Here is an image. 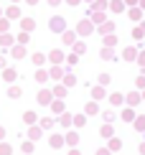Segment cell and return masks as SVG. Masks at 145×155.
<instances>
[{
	"label": "cell",
	"instance_id": "7402d4cb",
	"mask_svg": "<svg viewBox=\"0 0 145 155\" xmlns=\"http://www.w3.org/2000/svg\"><path fill=\"white\" fill-rule=\"evenodd\" d=\"M8 28H10V18H0V33H5Z\"/></svg>",
	"mask_w": 145,
	"mask_h": 155
},
{
	"label": "cell",
	"instance_id": "d6986e66",
	"mask_svg": "<svg viewBox=\"0 0 145 155\" xmlns=\"http://www.w3.org/2000/svg\"><path fill=\"white\" fill-rule=\"evenodd\" d=\"M3 79H5V81H13V79H15V69H5V71H3Z\"/></svg>",
	"mask_w": 145,
	"mask_h": 155
},
{
	"label": "cell",
	"instance_id": "c3c4849f",
	"mask_svg": "<svg viewBox=\"0 0 145 155\" xmlns=\"http://www.w3.org/2000/svg\"><path fill=\"white\" fill-rule=\"evenodd\" d=\"M66 3H69V5H79V0H66Z\"/></svg>",
	"mask_w": 145,
	"mask_h": 155
},
{
	"label": "cell",
	"instance_id": "7c38bea8",
	"mask_svg": "<svg viewBox=\"0 0 145 155\" xmlns=\"http://www.w3.org/2000/svg\"><path fill=\"white\" fill-rule=\"evenodd\" d=\"M64 143H66V137H61V135H54L51 137V147H61Z\"/></svg>",
	"mask_w": 145,
	"mask_h": 155
},
{
	"label": "cell",
	"instance_id": "d590c367",
	"mask_svg": "<svg viewBox=\"0 0 145 155\" xmlns=\"http://www.w3.org/2000/svg\"><path fill=\"white\" fill-rule=\"evenodd\" d=\"M43 61H46V59H43V54H36V56H33V64H36V66H41Z\"/></svg>",
	"mask_w": 145,
	"mask_h": 155
},
{
	"label": "cell",
	"instance_id": "11a10c76",
	"mask_svg": "<svg viewBox=\"0 0 145 155\" xmlns=\"http://www.w3.org/2000/svg\"><path fill=\"white\" fill-rule=\"evenodd\" d=\"M10 3H18V0H10Z\"/></svg>",
	"mask_w": 145,
	"mask_h": 155
},
{
	"label": "cell",
	"instance_id": "681fc988",
	"mask_svg": "<svg viewBox=\"0 0 145 155\" xmlns=\"http://www.w3.org/2000/svg\"><path fill=\"white\" fill-rule=\"evenodd\" d=\"M49 3H51V5H59V3H61V0H49Z\"/></svg>",
	"mask_w": 145,
	"mask_h": 155
},
{
	"label": "cell",
	"instance_id": "30bf717a",
	"mask_svg": "<svg viewBox=\"0 0 145 155\" xmlns=\"http://www.w3.org/2000/svg\"><path fill=\"white\" fill-rule=\"evenodd\" d=\"M122 8H125V0H112V3H110V10L112 13H122Z\"/></svg>",
	"mask_w": 145,
	"mask_h": 155
},
{
	"label": "cell",
	"instance_id": "816d5d0a",
	"mask_svg": "<svg viewBox=\"0 0 145 155\" xmlns=\"http://www.w3.org/2000/svg\"><path fill=\"white\" fill-rule=\"evenodd\" d=\"M69 155H79V150H71V153H69Z\"/></svg>",
	"mask_w": 145,
	"mask_h": 155
},
{
	"label": "cell",
	"instance_id": "e575fe53",
	"mask_svg": "<svg viewBox=\"0 0 145 155\" xmlns=\"http://www.w3.org/2000/svg\"><path fill=\"white\" fill-rule=\"evenodd\" d=\"M102 137H112V127H110V125L102 127Z\"/></svg>",
	"mask_w": 145,
	"mask_h": 155
},
{
	"label": "cell",
	"instance_id": "f5cc1de1",
	"mask_svg": "<svg viewBox=\"0 0 145 155\" xmlns=\"http://www.w3.org/2000/svg\"><path fill=\"white\" fill-rule=\"evenodd\" d=\"M140 153H143V155H145V145H140Z\"/></svg>",
	"mask_w": 145,
	"mask_h": 155
},
{
	"label": "cell",
	"instance_id": "d4e9b609",
	"mask_svg": "<svg viewBox=\"0 0 145 155\" xmlns=\"http://www.w3.org/2000/svg\"><path fill=\"white\" fill-rule=\"evenodd\" d=\"M140 15H143L140 8H133V10H130V18H133V21H140Z\"/></svg>",
	"mask_w": 145,
	"mask_h": 155
},
{
	"label": "cell",
	"instance_id": "ffe728a7",
	"mask_svg": "<svg viewBox=\"0 0 145 155\" xmlns=\"http://www.w3.org/2000/svg\"><path fill=\"white\" fill-rule=\"evenodd\" d=\"M92 21H94V23H104V10H94Z\"/></svg>",
	"mask_w": 145,
	"mask_h": 155
},
{
	"label": "cell",
	"instance_id": "d6a6232c",
	"mask_svg": "<svg viewBox=\"0 0 145 155\" xmlns=\"http://www.w3.org/2000/svg\"><path fill=\"white\" fill-rule=\"evenodd\" d=\"M61 81H64V87H71V84H74V76H71V74H66Z\"/></svg>",
	"mask_w": 145,
	"mask_h": 155
},
{
	"label": "cell",
	"instance_id": "ee69618b",
	"mask_svg": "<svg viewBox=\"0 0 145 155\" xmlns=\"http://www.w3.org/2000/svg\"><path fill=\"white\" fill-rule=\"evenodd\" d=\"M137 89H145V76H137Z\"/></svg>",
	"mask_w": 145,
	"mask_h": 155
},
{
	"label": "cell",
	"instance_id": "9a60e30c",
	"mask_svg": "<svg viewBox=\"0 0 145 155\" xmlns=\"http://www.w3.org/2000/svg\"><path fill=\"white\" fill-rule=\"evenodd\" d=\"M49 76H51V71H43V69H38V71H36V81H46Z\"/></svg>",
	"mask_w": 145,
	"mask_h": 155
},
{
	"label": "cell",
	"instance_id": "8fae6325",
	"mask_svg": "<svg viewBox=\"0 0 145 155\" xmlns=\"http://www.w3.org/2000/svg\"><path fill=\"white\" fill-rule=\"evenodd\" d=\"M51 79H64V69L59 64H54V69H51Z\"/></svg>",
	"mask_w": 145,
	"mask_h": 155
},
{
	"label": "cell",
	"instance_id": "ac0fdd59",
	"mask_svg": "<svg viewBox=\"0 0 145 155\" xmlns=\"http://www.w3.org/2000/svg\"><path fill=\"white\" fill-rule=\"evenodd\" d=\"M51 61H54V64H61V61H64V54H61V51H51Z\"/></svg>",
	"mask_w": 145,
	"mask_h": 155
},
{
	"label": "cell",
	"instance_id": "8d00e7d4",
	"mask_svg": "<svg viewBox=\"0 0 145 155\" xmlns=\"http://www.w3.org/2000/svg\"><path fill=\"white\" fill-rule=\"evenodd\" d=\"M137 99H140V94H137V92H135V94H130V97H127V102H130V104H137Z\"/></svg>",
	"mask_w": 145,
	"mask_h": 155
},
{
	"label": "cell",
	"instance_id": "44dd1931",
	"mask_svg": "<svg viewBox=\"0 0 145 155\" xmlns=\"http://www.w3.org/2000/svg\"><path fill=\"white\" fill-rule=\"evenodd\" d=\"M99 109H97V99H92L89 104H87V114H97Z\"/></svg>",
	"mask_w": 145,
	"mask_h": 155
},
{
	"label": "cell",
	"instance_id": "e0dca14e",
	"mask_svg": "<svg viewBox=\"0 0 145 155\" xmlns=\"http://www.w3.org/2000/svg\"><path fill=\"white\" fill-rule=\"evenodd\" d=\"M107 0H94V3H92V8H94V10H104V8H107Z\"/></svg>",
	"mask_w": 145,
	"mask_h": 155
},
{
	"label": "cell",
	"instance_id": "cb8c5ba5",
	"mask_svg": "<svg viewBox=\"0 0 145 155\" xmlns=\"http://www.w3.org/2000/svg\"><path fill=\"white\" fill-rule=\"evenodd\" d=\"M84 122H87V117H84V114H76L74 117V127H84Z\"/></svg>",
	"mask_w": 145,
	"mask_h": 155
},
{
	"label": "cell",
	"instance_id": "7dc6e473",
	"mask_svg": "<svg viewBox=\"0 0 145 155\" xmlns=\"http://www.w3.org/2000/svg\"><path fill=\"white\" fill-rule=\"evenodd\" d=\"M0 69H5V59H3V56H0Z\"/></svg>",
	"mask_w": 145,
	"mask_h": 155
},
{
	"label": "cell",
	"instance_id": "60d3db41",
	"mask_svg": "<svg viewBox=\"0 0 145 155\" xmlns=\"http://www.w3.org/2000/svg\"><path fill=\"white\" fill-rule=\"evenodd\" d=\"M125 59H135V48H127V51H125Z\"/></svg>",
	"mask_w": 145,
	"mask_h": 155
},
{
	"label": "cell",
	"instance_id": "bcb514c9",
	"mask_svg": "<svg viewBox=\"0 0 145 155\" xmlns=\"http://www.w3.org/2000/svg\"><path fill=\"white\" fill-rule=\"evenodd\" d=\"M3 137H5V127L0 125V140H3Z\"/></svg>",
	"mask_w": 145,
	"mask_h": 155
},
{
	"label": "cell",
	"instance_id": "4dcf8cb0",
	"mask_svg": "<svg viewBox=\"0 0 145 155\" xmlns=\"http://www.w3.org/2000/svg\"><path fill=\"white\" fill-rule=\"evenodd\" d=\"M8 97H10V99H15V97H21V87H10Z\"/></svg>",
	"mask_w": 145,
	"mask_h": 155
},
{
	"label": "cell",
	"instance_id": "6da1fadb",
	"mask_svg": "<svg viewBox=\"0 0 145 155\" xmlns=\"http://www.w3.org/2000/svg\"><path fill=\"white\" fill-rule=\"evenodd\" d=\"M49 28L54 31V33H64V31H66V21H64L61 15H54V18L49 21Z\"/></svg>",
	"mask_w": 145,
	"mask_h": 155
},
{
	"label": "cell",
	"instance_id": "9f6ffc18",
	"mask_svg": "<svg viewBox=\"0 0 145 155\" xmlns=\"http://www.w3.org/2000/svg\"><path fill=\"white\" fill-rule=\"evenodd\" d=\"M89 3H94V0H89Z\"/></svg>",
	"mask_w": 145,
	"mask_h": 155
},
{
	"label": "cell",
	"instance_id": "74e56055",
	"mask_svg": "<svg viewBox=\"0 0 145 155\" xmlns=\"http://www.w3.org/2000/svg\"><path fill=\"white\" fill-rule=\"evenodd\" d=\"M145 36V25H140V28H135V38H143Z\"/></svg>",
	"mask_w": 145,
	"mask_h": 155
},
{
	"label": "cell",
	"instance_id": "2e32d148",
	"mask_svg": "<svg viewBox=\"0 0 145 155\" xmlns=\"http://www.w3.org/2000/svg\"><path fill=\"white\" fill-rule=\"evenodd\" d=\"M76 140H79V132H76V130H71V132L66 135V143H69V145H76Z\"/></svg>",
	"mask_w": 145,
	"mask_h": 155
},
{
	"label": "cell",
	"instance_id": "f1b7e54d",
	"mask_svg": "<svg viewBox=\"0 0 145 155\" xmlns=\"http://www.w3.org/2000/svg\"><path fill=\"white\" fill-rule=\"evenodd\" d=\"M23 120L28 122V125H33V122H36V112H25V114H23Z\"/></svg>",
	"mask_w": 145,
	"mask_h": 155
},
{
	"label": "cell",
	"instance_id": "5bb4252c",
	"mask_svg": "<svg viewBox=\"0 0 145 155\" xmlns=\"http://www.w3.org/2000/svg\"><path fill=\"white\" fill-rule=\"evenodd\" d=\"M64 41H66L69 46H74V43H76V36L71 33V31H64Z\"/></svg>",
	"mask_w": 145,
	"mask_h": 155
},
{
	"label": "cell",
	"instance_id": "1f68e13d",
	"mask_svg": "<svg viewBox=\"0 0 145 155\" xmlns=\"http://www.w3.org/2000/svg\"><path fill=\"white\" fill-rule=\"evenodd\" d=\"M0 155H13V150H10V145L0 143Z\"/></svg>",
	"mask_w": 145,
	"mask_h": 155
},
{
	"label": "cell",
	"instance_id": "7bdbcfd3",
	"mask_svg": "<svg viewBox=\"0 0 145 155\" xmlns=\"http://www.w3.org/2000/svg\"><path fill=\"white\" fill-rule=\"evenodd\" d=\"M120 147V140H110V150H117Z\"/></svg>",
	"mask_w": 145,
	"mask_h": 155
},
{
	"label": "cell",
	"instance_id": "52a82bcc",
	"mask_svg": "<svg viewBox=\"0 0 145 155\" xmlns=\"http://www.w3.org/2000/svg\"><path fill=\"white\" fill-rule=\"evenodd\" d=\"M5 18H10V21H13V18H21V8H18V3H13L10 8H8V13H5Z\"/></svg>",
	"mask_w": 145,
	"mask_h": 155
},
{
	"label": "cell",
	"instance_id": "603a6c76",
	"mask_svg": "<svg viewBox=\"0 0 145 155\" xmlns=\"http://www.w3.org/2000/svg\"><path fill=\"white\" fill-rule=\"evenodd\" d=\"M133 122H135V130H140V132L145 130V117H135Z\"/></svg>",
	"mask_w": 145,
	"mask_h": 155
},
{
	"label": "cell",
	"instance_id": "484cf974",
	"mask_svg": "<svg viewBox=\"0 0 145 155\" xmlns=\"http://www.w3.org/2000/svg\"><path fill=\"white\" fill-rule=\"evenodd\" d=\"M102 33H112V31H115V23H102Z\"/></svg>",
	"mask_w": 145,
	"mask_h": 155
},
{
	"label": "cell",
	"instance_id": "f6af8a7d",
	"mask_svg": "<svg viewBox=\"0 0 145 155\" xmlns=\"http://www.w3.org/2000/svg\"><path fill=\"white\" fill-rule=\"evenodd\" d=\"M112 150H107V147H99V150H97V155H110Z\"/></svg>",
	"mask_w": 145,
	"mask_h": 155
},
{
	"label": "cell",
	"instance_id": "9c48e42d",
	"mask_svg": "<svg viewBox=\"0 0 145 155\" xmlns=\"http://www.w3.org/2000/svg\"><path fill=\"white\" fill-rule=\"evenodd\" d=\"M0 46H5V48L13 46V36L8 33V31H5V33H0Z\"/></svg>",
	"mask_w": 145,
	"mask_h": 155
},
{
	"label": "cell",
	"instance_id": "b9f144b4",
	"mask_svg": "<svg viewBox=\"0 0 145 155\" xmlns=\"http://www.w3.org/2000/svg\"><path fill=\"white\" fill-rule=\"evenodd\" d=\"M122 102V94H112V104H120Z\"/></svg>",
	"mask_w": 145,
	"mask_h": 155
},
{
	"label": "cell",
	"instance_id": "4316f807",
	"mask_svg": "<svg viewBox=\"0 0 145 155\" xmlns=\"http://www.w3.org/2000/svg\"><path fill=\"white\" fill-rule=\"evenodd\" d=\"M28 31H21V36H18V43H23V46H25V43H28Z\"/></svg>",
	"mask_w": 145,
	"mask_h": 155
},
{
	"label": "cell",
	"instance_id": "f35d334b",
	"mask_svg": "<svg viewBox=\"0 0 145 155\" xmlns=\"http://www.w3.org/2000/svg\"><path fill=\"white\" fill-rule=\"evenodd\" d=\"M122 117H125V120H135V114H133V109H125Z\"/></svg>",
	"mask_w": 145,
	"mask_h": 155
},
{
	"label": "cell",
	"instance_id": "8992f818",
	"mask_svg": "<svg viewBox=\"0 0 145 155\" xmlns=\"http://www.w3.org/2000/svg\"><path fill=\"white\" fill-rule=\"evenodd\" d=\"M49 107H51V112H54V114H61V112H64V99H59V97H56Z\"/></svg>",
	"mask_w": 145,
	"mask_h": 155
},
{
	"label": "cell",
	"instance_id": "4fadbf2b",
	"mask_svg": "<svg viewBox=\"0 0 145 155\" xmlns=\"http://www.w3.org/2000/svg\"><path fill=\"white\" fill-rule=\"evenodd\" d=\"M54 97H59V99H64V97H66V87H64V84H59V87H54Z\"/></svg>",
	"mask_w": 145,
	"mask_h": 155
},
{
	"label": "cell",
	"instance_id": "5b68a950",
	"mask_svg": "<svg viewBox=\"0 0 145 155\" xmlns=\"http://www.w3.org/2000/svg\"><path fill=\"white\" fill-rule=\"evenodd\" d=\"M33 28H36V21H33V18H21V31H28V33H31Z\"/></svg>",
	"mask_w": 145,
	"mask_h": 155
},
{
	"label": "cell",
	"instance_id": "83f0119b",
	"mask_svg": "<svg viewBox=\"0 0 145 155\" xmlns=\"http://www.w3.org/2000/svg\"><path fill=\"white\" fill-rule=\"evenodd\" d=\"M102 97H104V89L102 87H97L94 92H92V99H102Z\"/></svg>",
	"mask_w": 145,
	"mask_h": 155
},
{
	"label": "cell",
	"instance_id": "277c9868",
	"mask_svg": "<svg viewBox=\"0 0 145 155\" xmlns=\"http://www.w3.org/2000/svg\"><path fill=\"white\" fill-rule=\"evenodd\" d=\"M25 54H28V51H25L23 43H18V46H13V48H10V56H13V59H23Z\"/></svg>",
	"mask_w": 145,
	"mask_h": 155
},
{
	"label": "cell",
	"instance_id": "3957f363",
	"mask_svg": "<svg viewBox=\"0 0 145 155\" xmlns=\"http://www.w3.org/2000/svg\"><path fill=\"white\" fill-rule=\"evenodd\" d=\"M36 99H38V104H51L56 97H54V92H46V89H41V92L36 94Z\"/></svg>",
	"mask_w": 145,
	"mask_h": 155
},
{
	"label": "cell",
	"instance_id": "7a4b0ae2",
	"mask_svg": "<svg viewBox=\"0 0 145 155\" xmlns=\"http://www.w3.org/2000/svg\"><path fill=\"white\" fill-rule=\"evenodd\" d=\"M92 31H94V21H92V18H89V21H79V25H76V33L79 36H89Z\"/></svg>",
	"mask_w": 145,
	"mask_h": 155
},
{
	"label": "cell",
	"instance_id": "ab89813d",
	"mask_svg": "<svg viewBox=\"0 0 145 155\" xmlns=\"http://www.w3.org/2000/svg\"><path fill=\"white\" fill-rule=\"evenodd\" d=\"M104 43H107V46H115V36H112V33H107V38H104Z\"/></svg>",
	"mask_w": 145,
	"mask_h": 155
},
{
	"label": "cell",
	"instance_id": "db71d44e",
	"mask_svg": "<svg viewBox=\"0 0 145 155\" xmlns=\"http://www.w3.org/2000/svg\"><path fill=\"white\" fill-rule=\"evenodd\" d=\"M125 3H130V5H133V3H137V0H125Z\"/></svg>",
	"mask_w": 145,
	"mask_h": 155
},
{
	"label": "cell",
	"instance_id": "f546056e",
	"mask_svg": "<svg viewBox=\"0 0 145 155\" xmlns=\"http://www.w3.org/2000/svg\"><path fill=\"white\" fill-rule=\"evenodd\" d=\"M23 153H25V155H31V153H33V140H28V143H23Z\"/></svg>",
	"mask_w": 145,
	"mask_h": 155
},
{
	"label": "cell",
	"instance_id": "836d02e7",
	"mask_svg": "<svg viewBox=\"0 0 145 155\" xmlns=\"http://www.w3.org/2000/svg\"><path fill=\"white\" fill-rule=\"evenodd\" d=\"M84 51H87L84 43H74V54H84Z\"/></svg>",
	"mask_w": 145,
	"mask_h": 155
},
{
	"label": "cell",
	"instance_id": "ba28073f",
	"mask_svg": "<svg viewBox=\"0 0 145 155\" xmlns=\"http://www.w3.org/2000/svg\"><path fill=\"white\" fill-rule=\"evenodd\" d=\"M38 137H41V127H38V125H31V130H28V140H33V143H36Z\"/></svg>",
	"mask_w": 145,
	"mask_h": 155
},
{
	"label": "cell",
	"instance_id": "f907efd6",
	"mask_svg": "<svg viewBox=\"0 0 145 155\" xmlns=\"http://www.w3.org/2000/svg\"><path fill=\"white\" fill-rule=\"evenodd\" d=\"M25 3H28V5H36V3H38V0H25Z\"/></svg>",
	"mask_w": 145,
	"mask_h": 155
}]
</instances>
